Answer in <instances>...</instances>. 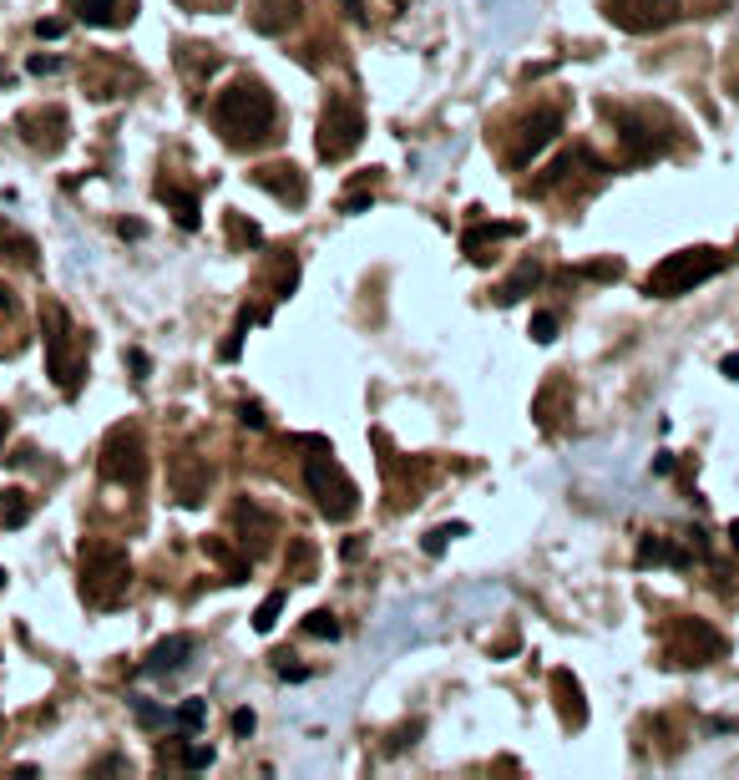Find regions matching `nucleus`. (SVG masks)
Returning a JSON list of instances; mask_svg holds the SVG:
<instances>
[{"label": "nucleus", "instance_id": "nucleus-15", "mask_svg": "<svg viewBox=\"0 0 739 780\" xmlns=\"http://www.w3.org/2000/svg\"><path fill=\"white\" fill-rule=\"evenodd\" d=\"M552 695H558V715L568 730H583L587 725V705H583V685H577L568 669H552Z\"/></svg>", "mask_w": 739, "mask_h": 780}, {"label": "nucleus", "instance_id": "nucleus-32", "mask_svg": "<svg viewBox=\"0 0 739 780\" xmlns=\"http://www.w3.org/2000/svg\"><path fill=\"white\" fill-rule=\"evenodd\" d=\"M228 233H233V239H239V243H263V233H259V223H243V218H239V214L228 218Z\"/></svg>", "mask_w": 739, "mask_h": 780}, {"label": "nucleus", "instance_id": "nucleus-20", "mask_svg": "<svg viewBox=\"0 0 739 780\" xmlns=\"http://www.w3.org/2000/svg\"><path fill=\"white\" fill-rule=\"evenodd\" d=\"M517 233H522V223H471V229L461 233V249L481 264V249H487V243H497V239H517Z\"/></svg>", "mask_w": 739, "mask_h": 780}, {"label": "nucleus", "instance_id": "nucleus-1", "mask_svg": "<svg viewBox=\"0 0 739 780\" xmlns=\"http://www.w3.org/2000/svg\"><path fill=\"white\" fill-rule=\"evenodd\" d=\"M274 122H279V107H274V92L263 82H233L228 92L214 96V127L233 147L274 137Z\"/></svg>", "mask_w": 739, "mask_h": 780}, {"label": "nucleus", "instance_id": "nucleus-36", "mask_svg": "<svg viewBox=\"0 0 739 780\" xmlns=\"http://www.w3.org/2000/svg\"><path fill=\"white\" fill-rule=\"evenodd\" d=\"M25 66H31V76H56V72H61V61H56V56H31Z\"/></svg>", "mask_w": 739, "mask_h": 780}, {"label": "nucleus", "instance_id": "nucleus-19", "mask_svg": "<svg viewBox=\"0 0 739 780\" xmlns=\"http://www.w3.org/2000/svg\"><path fill=\"white\" fill-rule=\"evenodd\" d=\"M72 11L82 25H122L132 15L122 0H72Z\"/></svg>", "mask_w": 739, "mask_h": 780}, {"label": "nucleus", "instance_id": "nucleus-39", "mask_svg": "<svg viewBox=\"0 0 739 780\" xmlns=\"http://www.w3.org/2000/svg\"><path fill=\"white\" fill-rule=\"evenodd\" d=\"M294 573L310 578V542H294Z\"/></svg>", "mask_w": 739, "mask_h": 780}, {"label": "nucleus", "instance_id": "nucleus-33", "mask_svg": "<svg viewBox=\"0 0 739 780\" xmlns=\"http://www.w3.org/2000/svg\"><path fill=\"white\" fill-rule=\"evenodd\" d=\"M239 420L249 426V431H263V426H269V416H263L259 401H243V406H239Z\"/></svg>", "mask_w": 739, "mask_h": 780}, {"label": "nucleus", "instance_id": "nucleus-42", "mask_svg": "<svg viewBox=\"0 0 739 780\" xmlns=\"http://www.w3.org/2000/svg\"><path fill=\"white\" fill-rule=\"evenodd\" d=\"M654 471H658V477H668V471H674V457H668V451H658V457H654Z\"/></svg>", "mask_w": 739, "mask_h": 780}, {"label": "nucleus", "instance_id": "nucleus-30", "mask_svg": "<svg viewBox=\"0 0 739 780\" xmlns=\"http://www.w3.org/2000/svg\"><path fill=\"white\" fill-rule=\"evenodd\" d=\"M132 709H137V725H143V730H157V725H167V709H157L153 699H132Z\"/></svg>", "mask_w": 739, "mask_h": 780}, {"label": "nucleus", "instance_id": "nucleus-28", "mask_svg": "<svg viewBox=\"0 0 739 780\" xmlns=\"http://www.w3.org/2000/svg\"><path fill=\"white\" fill-rule=\"evenodd\" d=\"M304 634H310V638H340V624H334V613L314 609L310 618H304Z\"/></svg>", "mask_w": 739, "mask_h": 780}, {"label": "nucleus", "instance_id": "nucleus-21", "mask_svg": "<svg viewBox=\"0 0 739 780\" xmlns=\"http://www.w3.org/2000/svg\"><path fill=\"white\" fill-rule=\"evenodd\" d=\"M157 198L173 208V218H178L183 229H198V198H192V193L173 188V183H157Z\"/></svg>", "mask_w": 739, "mask_h": 780}, {"label": "nucleus", "instance_id": "nucleus-7", "mask_svg": "<svg viewBox=\"0 0 739 780\" xmlns=\"http://www.w3.org/2000/svg\"><path fill=\"white\" fill-rule=\"evenodd\" d=\"M102 477L117 487H143L147 481V446L137 426H112L102 441Z\"/></svg>", "mask_w": 739, "mask_h": 780}, {"label": "nucleus", "instance_id": "nucleus-27", "mask_svg": "<svg viewBox=\"0 0 739 780\" xmlns=\"http://www.w3.org/2000/svg\"><path fill=\"white\" fill-rule=\"evenodd\" d=\"M0 253H15V259H25V264H31V259H37V243L21 239V233H11L6 223H0Z\"/></svg>", "mask_w": 739, "mask_h": 780}, {"label": "nucleus", "instance_id": "nucleus-9", "mask_svg": "<svg viewBox=\"0 0 739 780\" xmlns=\"http://www.w3.org/2000/svg\"><path fill=\"white\" fill-rule=\"evenodd\" d=\"M167 481H173V497H178L183 507H204L208 487H214V467H208L204 457L183 451V457L167 467Z\"/></svg>", "mask_w": 739, "mask_h": 780}, {"label": "nucleus", "instance_id": "nucleus-26", "mask_svg": "<svg viewBox=\"0 0 739 780\" xmlns=\"http://www.w3.org/2000/svg\"><path fill=\"white\" fill-rule=\"evenodd\" d=\"M204 720H208V705H204V699H188V705L173 715V725H178V730H188V735L204 730Z\"/></svg>", "mask_w": 739, "mask_h": 780}, {"label": "nucleus", "instance_id": "nucleus-13", "mask_svg": "<svg viewBox=\"0 0 739 780\" xmlns=\"http://www.w3.org/2000/svg\"><path fill=\"white\" fill-rule=\"evenodd\" d=\"M233 528L243 532V548H249V558H259L263 548H269V538H274V517L263 512L259 502H249V497H243L239 507H233Z\"/></svg>", "mask_w": 739, "mask_h": 780}, {"label": "nucleus", "instance_id": "nucleus-12", "mask_svg": "<svg viewBox=\"0 0 739 780\" xmlns=\"http://www.w3.org/2000/svg\"><path fill=\"white\" fill-rule=\"evenodd\" d=\"M558 133H562V112L558 107H537L532 117L522 122V143H517V153L507 157V163H512V168H522L527 157H537Z\"/></svg>", "mask_w": 739, "mask_h": 780}, {"label": "nucleus", "instance_id": "nucleus-17", "mask_svg": "<svg viewBox=\"0 0 739 780\" xmlns=\"http://www.w3.org/2000/svg\"><path fill=\"white\" fill-rule=\"evenodd\" d=\"M618 137H623V153H628V163H654V157L664 153V143L648 133V122H623Z\"/></svg>", "mask_w": 739, "mask_h": 780}, {"label": "nucleus", "instance_id": "nucleus-45", "mask_svg": "<svg viewBox=\"0 0 739 780\" xmlns=\"http://www.w3.org/2000/svg\"><path fill=\"white\" fill-rule=\"evenodd\" d=\"M0 310H11V294H6V284H0Z\"/></svg>", "mask_w": 739, "mask_h": 780}, {"label": "nucleus", "instance_id": "nucleus-16", "mask_svg": "<svg viewBox=\"0 0 739 780\" xmlns=\"http://www.w3.org/2000/svg\"><path fill=\"white\" fill-rule=\"evenodd\" d=\"M562 406H573V385L562 381V375H552V381L532 396V416H537V426H542V431H552V426H558V410H562Z\"/></svg>", "mask_w": 739, "mask_h": 780}, {"label": "nucleus", "instance_id": "nucleus-2", "mask_svg": "<svg viewBox=\"0 0 739 780\" xmlns=\"http://www.w3.org/2000/svg\"><path fill=\"white\" fill-rule=\"evenodd\" d=\"M41 345H46V375L56 381L61 396L72 401L86 381V350L76 345V324L66 304H41Z\"/></svg>", "mask_w": 739, "mask_h": 780}, {"label": "nucleus", "instance_id": "nucleus-37", "mask_svg": "<svg viewBox=\"0 0 739 780\" xmlns=\"http://www.w3.org/2000/svg\"><path fill=\"white\" fill-rule=\"evenodd\" d=\"M37 37L41 41H61V37H66V21H56V15H51V21H37Z\"/></svg>", "mask_w": 739, "mask_h": 780}, {"label": "nucleus", "instance_id": "nucleus-23", "mask_svg": "<svg viewBox=\"0 0 739 780\" xmlns=\"http://www.w3.org/2000/svg\"><path fill=\"white\" fill-rule=\"evenodd\" d=\"M204 552H208V558H214V563H223L228 583H243V578H249V563H243V558H233V552H228L218 538H204Z\"/></svg>", "mask_w": 739, "mask_h": 780}, {"label": "nucleus", "instance_id": "nucleus-3", "mask_svg": "<svg viewBox=\"0 0 739 780\" xmlns=\"http://www.w3.org/2000/svg\"><path fill=\"white\" fill-rule=\"evenodd\" d=\"M132 563L117 542H86L82 548V599L92 609H117L127 599Z\"/></svg>", "mask_w": 739, "mask_h": 780}, {"label": "nucleus", "instance_id": "nucleus-47", "mask_svg": "<svg viewBox=\"0 0 739 780\" xmlns=\"http://www.w3.org/2000/svg\"><path fill=\"white\" fill-rule=\"evenodd\" d=\"M6 431H11V420H6V416H0V441H6Z\"/></svg>", "mask_w": 739, "mask_h": 780}, {"label": "nucleus", "instance_id": "nucleus-40", "mask_svg": "<svg viewBox=\"0 0 739 780\" xmlns=\"http://www.w3.org/2000/svg\"><path fill=\"white\" fill-rule=\"evenodd\" d=\"M340 208H345V214H365V208H370V193H350Z\"/></svg>", "mask_w": 739, "mask_h": 780}, {"label": "nucleus", "instance_id": "nucleus-25", "mask_svg": "<svg viewBox=\"0 0 739 780\" xmlns=\"http://www.w3.org/2000/svg\"><path fill=\"white\" fill-rule=\"evenodd\" d=\"M279 613H284V593H269V599L259 603V613H253V628H259V634H269V628L279 624Z\"/></svg>", "mask_w": 739, "mask_h": 780}, {"label": "nucleus", "instance_id": "nucleus-38", "mask_svg": "<svg viewBox=\"0 0 739 780\" xmlns=\"http://www.w3.org/2000/svg\"><path fill=\"white\" fill-rule=\"evenodd\" d=\"M253 709H233V735H253Z\"/></svg>", "mask_w": 739, "mask_h": 780}, {"label": "nucleus", "instance_id": "nucleus-5", "mask_svg": "<svg viewBox=\"0 0 739 780\" xmlns=\"http://www.w3.org/2000/svg\"><path fill=\"white\" fill-rule=\"evenodd\" d=\"M304 487H310L314 507H320L330 522H350L360 512V487L345 477V467L334 461L330 446H320V457L304 461Z\"/></svg>", "mask_w": 739, "mask_h": 780}, {"label": "nucleus", "instance_id": "nucleus-10", "mask_svg": "<svg viewBox=\"0 0 739 780\" xmlns=\"http://www.w3.org/2000/svg\"><path fill=\"white\" fill-rule=\"evenodd\" d=\"M253 183H259L263 193H274L279 204H304V198H310V183H304V173L294 168V163H263V168H253L249 173Z\"/></svg>", "mask_w": 739, "mask_h": 780}, {"label": "nucleus", "instance_id": "nucleus-24", "mask_svg": "<svg viewBox=\"0 0 739 780\" xmlns=\"http://www.w3.org/2000/svg\"><path fill=\"white\" fill-rule=\"evenodd\" d=\"M31 517V497L25 492H6V507H0V528H25Z\"/></svg>", "mask_w": 739, "mask_h": 780}, {"label": "nucleus", "instance_id": "nucleus-35", "mask_svg": "<svg viewBox=\"0 0 739 780\" xmlns=\"http://www.w3.org/2000/svg\"><path fill=\"white\" fill-rule=\"evenodd\" d=\"M583 274H587V279H618L623 264H618V259H597V264H587Z\"/></svg>", "mask_w": 739, "mask_h": 780}, {"label": "nucleus", "instance_id": "nucleus-41", "mask_svg": "<svg viewBox=\"0 0 739 780\" xmlns=\"http://www.w3.org/2000/svg\"><path fill=\"white\" fill-rule=\"evenodd\" d=\"M127 361H132V371H137V375H147V371H153V361H147V355H143V350H132V355H127Z\"/></svg>", "mask_w": 739, "mask_h": 780}, {"label": "nucleus", "instance_id": "nucleus-48", "mask_svg": "<svg viewBox=\"0 0 739 780\" xmlns=\"http://www.w3.org/2000/svg\"><path fill=\"white\" fill-rule=\"evenodd\" d=\"M0 589H6V573H0Z\"/></svg>", "mask_w": 739, "mask_h": 780}, {"label": "nucleus", "instance_id": "nucleus-4", "mask_svg": "<svg viewBox=\"0 0 739 780\" xmlns=\"http://www.w3.org/2000/svg\"><path fill=\"white\" fill-rule=\"evenodd\" d=\"M725 269H729V253H719V249H679V253H668L664 264H654L644 289L654 300H679V294L699 289L704 279L725 274Z\"/></svg>", "mask_w": 739, "mask_h": 780}, {"label": "nucleus", "instance_id": "nucleus-6", "mask_svg": "<svg viewBox=\"0 0 739 780\" xmlns=\"http://www.w3.org/2000/svg\"><path fill=\"white\" fill-rule=\"evenodd\" d=\"M360 137H365V112H360V102L330 96V107H324V117H320V137H314L320 157L324 163H345L360 147Z\"/></svg>", "mask_w": 739, "mask_h": 780}, {"label": "nucleus", "instance_id": "nucleus-29", "mask_svg": "<svg viewBox=\"0 0 739 780\" xmlns=\"http://www.w3.org/2000/svg\"><path fill=\"white\" fill-rule=\"evenodd\" d=\"M451 538H466L461 522H451V528H430V532H426V552H430V558H441L446 542H451Z\"/></svg>", "mask_w": 739, "mask_h": 780}, {"label": "nucleus", "instance_id": "nucleus-46", "mask_svg": "<svg viewBox=\"0 0 739 780\" xmlns=\"http://www.w3.org/2000/svg\"><path fill=\"white\" fill-rule=\"evenodd\" d=\"M729 542H735V548H739V522H729Z\"/></svg>", "mask_w": 739, "mask_h": 780}, {"label": "nucleus", "instance_id": "nucleus-14", "mask_svg": "<svg viewBox=\"0 0 739 780\" xmlns=\"http://www.w3.org/2000/svg\"><path fill=\"white\" fill-rule=\"evenodd\" d=\"M192 648H198V644H192L188 634H173V638H163V644H157L153 654H147L143 674H147V679H163V674H178L183 664L192 659Z\"/></svg>", "mask_w": 739, "mask_h": 780}, {"label": "nucleus", "instance_id": "nucleus-8", "mask_svg": "<svg viewBox=\"0 0 739 780\" xmlns=\"http://www.w3.org/2000/svg\"><path fill=\"white\" fill-rule=\"evenodd\" d=\"M725 654H729V638L715 624L674 618V628H668V659L674 664H709V659H725Z\"/></svg>", "mask_w": 739, "mask_h": 780}, {"label": "nucleus", "instance_id": "nucleus-31", "mask_svg": "<svg viewBox=\"0 0 739 780\" xmlns=\"http://www.w3.org/2000/svg\"><path fill=\"white\" fill-rule=\"evenodd\" d=\"M532 340L537 345H552V340H558V314H532Z\"/></svg>", "mask_w": 739, "mask_h": 780}, {"label": "nucleus", "instance_id": "nucleus-34", "mask_svg": "<svg viewBox=\"0 0 739 780\" xmlns=\"http://www.w3.org/2000/svg\"><path fill=\"white\" fill-rule=\"evenodd\" d=\"M183 766H188V770H208V766H214V750H208V745H188V750H183Z\"/></svg>", "mask_w": 739, "mask_h": 780}, {"label": "nucleus", "instance_id": "nucleus-11", "mask_svg": "<svg viewBox=\"0 0 739 780\" xmlns=\"http://www.w3.org/2000/svg\"><path fill=\"white\" fill-rule=\"evenodd\" d=\"M608 21L623 31H648V25L674 21V0H608Z\"/></svg>", "mask_w": 739, "mask_h": 780}, {"label": "nucleus", "instance_id": "nucleus-22", "mask_svg": "<svg viewBox=\"0 0 739 780\" xmlns=\"http://www.w3.org/2000/svg\"><path fill=\"white\" fill-rule=\"evenodd\" d=\"M537 284H542V269H537V264H522L512 279H507V284L497 289V304H517L527 289H537Z\"/></svg>", "mask_w": 739, "mask_h": 780}, {"label": "nucleus", "instance_id": "nucleus-18", "mask_svg": "<svg viewBox=\"0 0 739 780\" xmlns=\"http://www.w3.org/2000/svg\"><path fill=\"white\" fill-rule=\"evenodd\" d=\"M654 563L694 568V552H684L679 542H668V538H644V548H638V568H654Z\"/></svg>", "mask_w": 739, "mask_h": 780}, {"label": "nucleus", "instance_id": "nucleus-44", "mask_svg": "<svg viewBox=\"0 0 739 780\" xmlns=\"http://www.w3.org/2000/svg\"><path fill=\"white\" fill-rule=\"evenodd\" d=\"M340 6H345L350 15H365V0H340Z\"/></svg>", "mask_w": 739, "mask_h": 780}, {"label": "nucleus", "instance_id": "nucleus-43", "mask_svg": "<svg viewBox=\"0 0 739 780\" xmlns=\"http://www.w3.org/2000/svg\"><path fill=\"white\" fill-rule=\"evenodd\" d=\"M719 371H725V375H729V381H739V355H729V361H725V365H719Z\"/></svg>", "mask_w": 739, "mask_h": 780}]
</instances>
